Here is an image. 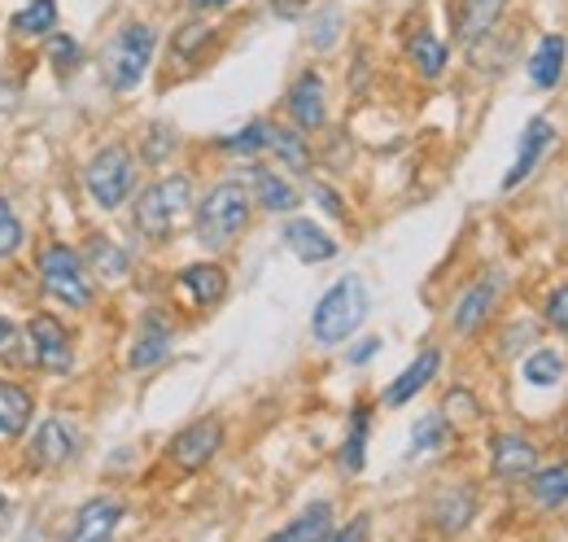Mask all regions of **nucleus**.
Returning <instances> with one entry per match:
<instances>
[{"label": "nucleus", "mask_w": 568, "mask_h": 542, "mask_svg": "<svg viewBox=\"0 0 568 542\" xmlns=\"http://www.w3.org/2000/svg\"><path fill=\"white\" fill-rule=\"evenodd\" d=\"M153 53H158V31L149 22L114 27V36L101 44V74H105L110 92H119V97L136 92L153 67Z\"/></svg>", "instance_id": "f257e3e1"}, {"label": "nucleus", "mask_w": 568, "mask_h": 542, "mask_svg": "<svg viewBox=\"0 0 568 542\" xmlns=\"http://www.w3.org/2000/svg\"><path fill=\"white\" fill-rule=\"evenodd\" d=\"M250 193H245V184H236V180H223V184H214L211 193L197 202L193 210V228H197V241L206 245V250H227L245 228H250Z\"/></svg>", "instance_id": "f03ea898"}, {"label": "nucleus", "mask_w": 568, "mask_h": 542, "mask_svg": "<svg viewBox=\"0 0 568 542\" xmlns=\"http://www.w3.org/2000/svg\"><path fill=\"white\" fill-rule=\"evenodd\" d=\"M367 307H372L367 284H363L358 275H342V280L315 302V311H311V338L320 341V345H342V341L355 338L358 329H363Z\"/></svg>", "instance_id": "7ed1b4c3"}, {"label": "nucleus", "mask_w": 568, "mask_h": 542, "mask_svg": "<svg viewBox=\"0 0 568 542\" xmlns=\"http://www.w3.org/2000/svg\"><path fill=\"white\" fill-rule=\"evenodd\" d=\"M193 210V180L189 175H162L158 184H149L136 198V232L149 241H166L175 232V223Z\"/></svg>", "instance_id": "20e7f679"}, {"label": "nucleus", "mask_w": 568, "mask_h": 542, "mask_svg": "<svg viewBox=\"0 0 568 542\" xmlns=\"http://www.w3.org/2000/svg\"><path fill=\"white\" fill-rule=\"evenodd\" d=\"M83 184H88L92 202L101 205V210H119L132 198V189H136V158H132V149L128 144L97 149L88 158V167H83Z\"/></svg>", "instance_id": "39448f33"}, {"label": "nucleus", "mask_w": 568, "mask_h": 542, "mask_svg": "<svg viewBox=\"0 0 568 542\" xmlns=\"http://www.w3.org/2000/svg\"><path fill=\"white\" fill-rule=\"evenodd\" d=\"M36 268H40V284H44V293H49L53 302H62V307H71V311H83V307L92 302L88 268H83V259L74 254L71 245L49 241V245L40 250Z\"/></svg>", "instance_id": "423d86ee"}, {"label": "nucleus", "mask_w": 568, "mask_h": 542, "mask_svg": "<svg viewBox=\"0 0 568 542\" xmlns=\"http://www.w3.org/2000/svg\"><path fill=\"white\" fill-rule=\"evenodd\" d=\"M27 350H31V363L44 368V372L67 377L74 368V341L67 333V324L53 320V315H31L27 320Z\"/></svg>", "instance_id": "0eeeda50"}, {"label": "nucleus", "mask_w": 568, "mask_h": 542, "mask_svg": "<svg viewBox=\"0 0 568 542\" xmlns=\"http://www.w3.org/2000/svg\"><path fill=\"white\" fill-rule=\"evenodd\" d=\"M219 446H223V424L214 420V415H202V420H193V424H184L175 438H171V460L184 469V473H197V469H206L214 455H219Z\"/></svg>", "instance_id": "6e6552de"}, {"label": "nucleus", "mask_w": 568, "mask_h": 542, "mask_svg": "<svg viewBox=\"0 0 568 542\" xmlns=\"http://www.w3.org/2000/svg\"><path fill=\"white\" fill-rule=\"evenodd\" d=\"M288 106V119L297 132H320L324 119H328V88H324V74L320 70H302L284 97Z\"/></svg>", "instance_id": "1a4fd4ad"}, {"label": "nucleus", "mask_w": 568, "mask_h": 542, "mask_svg": "<svg viewBox=\"0 0 568 542\" xmlns=\"http://www.w3.org/2000/svg\"><path fill=\"white\" fill-rule=\"evenodd\" d=\"M556 144V128H551V119H529L525 123V132H520V144H516V162L507 167V175H503V193H511V189H520L534 171H538V162L547 158V149Z\"/></svg>", "instance_id": "9d476101"}, {"label": "nucleus", "mask_w": 568, "mask_h": 542, "mask_svg": "<svg viewBox=\"0 0 568 542\" xmlns=\"http://www.w3.org/2000/svg\"><path fill=\"white\" fill-rule=\"evenodd\" d=\"M498 302V275H481L477 284H468L464 289V298L455 302V311H450V329L455 333H477L486 320H490V311H495Z\"/></svg>", "instance_id": "9b49d317"}, {"label": "nucleus", "mask_w": 568, "mask_h": 542, "mask_svg": "<svg viewBox=\"0 0 568 542\" xmlns=\"http://www.w3.org/2000/svg\"><path fill=\"white\" fill-rule=\"evenodd\" d=\"M538 469V446L520 433H498L490 442V473L503 481H520Z\"/></svg>", "instance_id": "f8f14e48"}, {"label": "nucleus", "mask_w": 568, "mask_h": 542, "mask_svg": "<svg viewBox=\"0 0 568 542\" xmlns=\"http://www.w3.org/2000/svg\"><path fill=\"white\" fill-rule=\"evenodd\" d=\"M171 345H175V333H171V324H166L158 311H149V315L141 320V329H136V338H132L128 368H136V372H149V368H158V363L171 354Z\"/></svg>", "instance_id": "ddd939ff"}, {"label": "nucleus", "mask_w": 568, "mask_h": 542, "mask_svg": "<svg viewBox=\"0 0 568 542\" xmlns=\"http://www.w3.org/2000/svg\"><path fill=\"white\" fill-rule=\"evenodd\" d=\"M284 245L293 250L297 263H311V268L337 259V241L320 223H311V219H288L284 223Z\"/></svg>", "instance_id": "4468645a"}, {"label": "nucleus", "mask_w": 568, "mask_h": 542, "mask_svg": "<svg viewBox=\"0 0 568 542\" xmlns=\"http://www.w3.org/2000/svg\"><path fill=\"white\" fill-rule=\"evenodd\" d=\"M437 372H442V350H433V345H428V350H420V354H416V359H412V363L389 381V390H385V399H381V403L385 406L412 403V399L425 390Z\"/></svg>", "instance_id": "2eb2a0df"}, {"label": "nucleus", "mask_w": 568, "mask_h": 542, "mask_svg": "<svg viewBox=\"0 0 568 542\" xmlns=\"http://www.w3.org/2000/svg\"><path fill=\"white\" fill-rule=\"evenodd\" d=\"M74 446H79V438H74L71 420H67V415H49V420H40V429H36L31 455H36V464H67L74 455Z\"/></svg>", "instance_id": "dca6fc26"}, {"label": "nucleus", "mask_w": 568, "mask_h": 542, "mask_svg": "<svg viewBox=\"0 0 568 542\" xmlns=\"http://www.w3.org/2000/svg\"><path fill=\"white\" fill-rule=\"evenodd\" d=\"M119 521H123V508L114 499H92L88 508H79L67 542H110L114 530H119Z\"/></svg>", "instance_id": "f3484780"}, {"label": "nucleus", "mask_w": 568, "mask_h": 542, "mask_svg": "<svg viewBox=\"0 0 568 542\" xmlns=\"http://www.w3.org/2000/svg\"><path fill=\"white\" fill-rule=\"evenodd\" d=\"M503 9H507V0H459V4H455V36H459L464 44L486 40L498 27Z\"/></svg>", "instance_id": "a211bd4d"}, {"label": "nucleus", "mask_w": 568, "mask_h": 542, "mask_svg": "<svg viewBox=\"0 0 568 542\" xmlns=\"http://www.w3.org/2000/svg\"><path fill=\"white\" fill-rule=\"evenodd\" d=\"M477 512V494L468 485H442L433 499V525L442 534H459Z\"/></svg>", "instance_id": "6ab92c4d"}, {"label": "nucleus", "mask_w": 568, "mask_h": 542, "mask_svg": "<svg viewBox=\"0 0 568 542\" xmlns=\"http://www.w3.org/2000/svg\"><path fill=\"white\" fill-rule=\"evenodd\" d=\"M333 534V503L328 499H315L311 508H302L288 525H281L267 542H324Z\"/></svg>", "instance_id": "aec40b11"}, {"label": "nucleus", "mask_w": 568, "mask_h": 542, "mask_svg": "<svg viewBox=\"0 0 568 542\" xmlns=\"http://www.w3.org/2000/svg\"><path fill=\"white\" fill-rule=\"evenodd\" d=\"M31 415H36L31 390L0 377V438H22L31 429Z\"/></svg>", "instance_id": "412c9836"}, {"label": "nucleus", "mask_w": 568, "mask_h": 542, "mask_svg": "<svg viewBox=\"0 0 568 542\" xmlns=\"http://www.w3.org/2000/svg\"><path fill=\"white\" fill-rule=\"evenodd\" d=\"M180 289L193 307H214L227 293V271L219 263H193V268L180 271Z\"/></svg>", "instance_id": "4be33fe9"}, {"label": "nucleus", "mask_w": 568, "mask_h": 542, "mask_svg": "<svg viewBox=\"0 0 568 542\" xmlns=\"http://www.w3.org/2000/svg\"><path fill=\"white\" fill-rule=\"evenodd\" d=\"M565 36H542L534 44V58H529V79L534 88H556L565 79Z\"/></svg>", "instance_id": "5701e85b"}, {"label": "nucleus", "mask_w": 568, "mask_h": 542, "mask_svg": "<svg viewBox=\"0 0 568 542\" xmlns=\"http://www.w3.org/2000/svg\"><path fill=\"white\" fill-rule=\"evenodd\" d=\"M128 268H132V259L123 245H114L110 237H88V271L97 280L119 284V280H128Z\"/></svg>", "instance_id": "b1692460"}, {"label": "nucleus", "mask_w": 568, "mask_h": 542, "mask_svg": "<svg viewBox=\"0 0 568 542\" xmlns=\"http://www.w3.org/2000/svg\"><path fill=\"white\" fill-rule=\"evenodd\" d=\"M407 58H412V67L420 70V79H442V70L450 62V49H446V40H442L437 31L420 27V31L407 40Z\"/></svg>", "instance_id": "393cba45"}, {"label": "nucleus", "mask_w": 568, "mask_h": 542, "mask_svg": "<svg viewBox=\"0 0 568 542\" xmlns=\"http://www.w3.org/2000/svg\"><path fill=\"white\" fill-rule=\"evenodd\" d=\"M254 175V202L263 205L267 214H288V210H297V189L284 180V175H276V171H250Z\"/></svg>", "instance_id": "a878e982"}, {"label": "nucleus", "mask_w": 568, "mask_h": 542, "mask_svg": "<svg viewBox=\"0 0 568 542\" xmlns=\"http://www.w3.org/2000/svg\"><path fill=\"white\" fill-rule=\"evenodd\" d=\"M367 433H372V406L367 403H355L351 411V433H346V442H342V473H363V464H367Z\"/></svg>", "instance_id": "bb28decb"}, {"label": "nucleus", "mask_w": 568, "mask_h": 542, "mask_svg": "<svg viewBox=\"0 0 568 542\" xmlns=\"http://www.w3.org/2000/svg\"><path fill=\"white\" fill-rule=\"evenodd\" d=\"M53 27H58V0H27V4L9 18V31L22 36V40L53 36Z\"/></svg>", "instance_id": "cd10ccee"}, {"label": "nucleus", "mask_w": 568, "mask_h": 542, "mask_svg": "<svg viewBox=\"0 0 568 542\" xmlns=\"http://www.w3.org/2000/svg\"><path fill=\"white\" fill-rule=\"evenodd\" d=\"M529 494H534L538 508H560V503H568V460L547 464V469H534L529 473Z\"/></svg>", "instance_id": "c85d7f7f"}, {"label": "nucleus", "mask_w": 568, "mask_h": 542, "mask_svg": "<svg viewBox=\"0 0 568 542\" xmlns=\"http://www.w3.org/2000/svg\"><path fill=\"white\" fill-rule=\"evenodd\" d=\"M520 377H525V385H534V390H551V385H560V381H565V354H560V350L538 345V350L520 363Z\"/></svg>", "instance_id": "c756f323"}, {"label": "nucleus", "mask_w": 568, "mask_h": 542, "mask_svg": "<svg viewBox=\"0 0 568 542\" xmlns=\"http://www.w3.org/2000/svg\"><path fill=\"white\" fill-rule=\"evenodd\" d=\"M267 153L281 158L288 171L311 167V144H306V132H297V128H272L267 132Z\"/></svg>", "instance_id": "7c9ffc66"}, {"label": "nucleus", "mask_w": 568, "mask_h": 542, "mask_svg": "<svg viewBox=\"0 0 568 542\" xmlns=\"http://www.w3.org/2000/svg\"><path fill=\"white\" fill-rule=\"evenodd\" d=\"M337 36H342V9H337V4H324V9L311 18V49L328 53V49L337 44Z\"/></svg>", "instance_id": "2f4dec72"}, {"label": "nucleus", "mask_w": 568, "mask_h": 542, "mask_svg": "<svg viewBox=\"0 0 568 542\" xmlns=\"http://www.w3.org/2000/svg\"><path fill=\"white\" fill-rule=\"evenodd\" d=\"M446 438H450V429H446V420H442V415H425V420H416V429H412V455L442 451V446H446Z\"/></svg>", "instance_id": "473e14b6"}, {"label": "nucleus", "mask_w": 568, "mask_h": 542, "mask_svg": "<svg viewBox=\"0 0 568 542\" xmlns=\"http://www.w3.org/2000/svg\"><path fill=\"white\" fill-rule=\"evenodd\" d=\"M22 241H27V228H22L18 210L9 205V198H0V263L13 259L22 250Z\"/></svg>", "instance_id": "72a5a7b5"}, {"label": "nucleus", "mask_w": 568, "mask_h": 542, "mask_svg": "<svg viewBox=\"0 0 568 542\" xmlns=\"http://www.w3.org/2000/svg\"><path fill=\"white\" fill-rule=\"evenodd\" d=\"M267 132H272V123L254 119L250 128H241V132L227 136V140H223V149H227V153H241V158H250V153H263V149H267Z\"/></svg>", "instance_id": "f704fd0d"}, {"label": "nucleus", "mask_w": 568, "mask_h": 542, "mask_svg": "<svg viewBox=\"0 0 568 542\" xmlns=\"http://www.w3.org/2000/svg\"><path fill=\"white\" fill-rule=\"evenodd\" d=\"M49 62H53V70L71 74V70L79 67V40L67 36V31H53V36H49Z\"/></svg>", "instance_id": "c9c22d12"}, {"label": "nucleus", "mask_w": 568, "mask_h": 542, "mask_svg": "<svg viewBox=\"0 0 568 542\" xmlns=\"http://www.w3.org/2000/svg\"><path fill=\"white\" fill-rule=\"evenodd\" d=\"M211 36H214V27L197 18V22H184V27L175 31V40H171V44H175V53H180V58H189V53H197V49H202Z\"/></svg>", "instance_id": "e433bc0d"}, {"label": "nucleus", "mask_w": 568, "mask_h": 542, "mask_svg": "<svg viewBox=\"0 0 568 542\" xmlns=\"http://www.w3.org/2000/svg\"><path fill=\"white\" fill-rule=\"evenodd\" d=\"M542 315H547V324H551L556 333H565V338H568V284H556V289L547 293Z\"/></svg>", "instance_id": "4c0bfd02"}, {"label": "nucleus", "mask_w": 568, "mask_h": 542, "mask_svg": "<svg viewBox=\"0 0 568 542\" xmlns=\"http://www.w3.org/2000/svg\"><path fill=\"white\" fill-rule=\"evenodd\" d=\"M149 144H144V158H149V162H166V153H171V149H175V128H166V123H153V128H149Z\"/></svg>", "instance_id": "58836bf2"}, {"label": "nucleus", "mask_w": 568, "mask_h": 542, "mask_svg": "<svg viewBox=\"0 0 568 542\" xmlns=\"http://www.w3.org/2000/svg\"><path fill=\"white\" fill-rule=\"evenodd\" d=\"M372 539V516L367 512H358L351 525H342V530H333L324 542H367Z\"/></svg>", "instance_id": "ea45409f"}, {"label": "nucleus", "mask_w": 568, "mask_h": 542, "mask_svg": "<svg viewBox=\"0 0 568 542\" xmlns=\"http://www.w3.org/2000/svg\"><path fill=\"white\" fill-rule=\"evenodd\" d=\"M311 198L324 205V210H328L333 219H346V202H342V198H337V193H333L328 184H315V189H311Z\"/></svg>", "instance_id": "a19ab883"}, {"label": "nucleus", "mask_w": 568, "mask_h": 542, "mask_svg": "<svg viewBox=\"0 0 568 542\" xmlns=\"http://www.w3.org/2000/svg\"><path fill=\"white\" fill-rule=\"evenodd\" d=\"M18 345H27V338L18 333V324H9V320L0 315V354H4V359H13V354H18Z\"/></svg>", "instance_id": "79ce46f5"}, {"label": "nucleus", "mask_w": 568, "mask_h": 542, "mask_svg": "<svg viewBox=\"0 0 568 542\" xmlns=\"http://www.w3.org/2000/svg\"><path fill=\"white\" fill-rule=\"evenodd\" d=\"M376 350H381V338H367V341H358L355 350H351V363H367V359H372V354H376Z\"/></svg>", "instance_id": "37998d69"}, {"label": "nucleus", "mask_w": 568, "mask_h": 542, "mask_svg": "<svg viewBox=\"0 0 568 542\" xmlns=\"http://www.w3.org/2000/svg\"><path fill=\"white\" fill-rule=\"evenodd\" d=\"M193 4V13H219V9H227L232 0H189Z\"/></svg>", "instance_id": "c03bdc74"}, {"label": "nucleus", "mask_w": 568, "mask_h": 542, "mask_svg": "<svg viewBox=\"0 0 568 542\" xmlns=\"http://www.w3.org/2000/svg\"><path fill=\"white\" fill-rule=\"evenodd\" d=\"M9 521H13V508H9V499L0 494V539L9 534Z\"/></svg>", "instance_id": "a18cd8bd"}]
</instances>
